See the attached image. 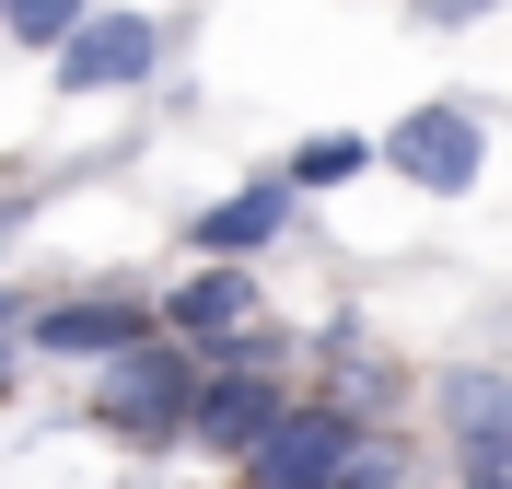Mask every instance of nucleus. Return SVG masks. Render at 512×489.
<instances>
[{"label":"nucleus","mask_w":512,"mask_h":489,"mask_svg":"<svg viewBox=\"0 0 512 489\" xmlns=\"http://www.w3.org/2000/svg\"><path fill=\"white\" fill-rule=\"evenodd\" d=\"M384 163H396L408 187H431V198H466L489 152H478V117H466V105H408V117L384 129Z\"/></svg>","instance_id":"obj_4"},{"label":"nucleus","mask_w":512,"mask_h":489,"mask_svg":"<svg viewBox=\"0 0 512 489\" xmlns=\"http://www.w3.org/2000/svg\"><path fill=\"white\" fill-rule=\"evenodd\" d=\"M152 59H163V35L140 12H82L59 35V94H128V82H152Z\"/></svg>","instance_id":"obj_5"},{"label":"nucleus","mask_w":512,"mask_h":489,"mask_svg":"<svg viewBox=\"0 0 512 489\" xmlns=\"http://www.w3.org/2000/svg\"><path fill=\"white\" fill-rule=\"evenodd\" d=\"M24 338L59 350V361H105V350H128V338H152V315H140V303H47Z\"/></svg>","instance_id":"obj_7"},{"label":"nucleus","mask_w":512,"mask_h":489,"mask_svg":"<svg viewBox=\"0 0 512 489\" xmlns=\"http://www.w3.org/2000/svg\"><path fill=\"white\" fill-rule=\"evenodd\" d=\"M478 489H512V478H478Z\"/></svg>","instance_id":"obj_17"},{"label":"nucleus","mask_w":512,"mask_h":489,"mask_svg":"<svg viewBox=\"0 0 512 489\" xmlns=\"http://www.w3.org/2000/svg\"><path fill=\"white\" fill-rule=\"evenodd\" d=\"M280 222H291V175H256V187H233L222 210H198V257H256Z\"/></svg>","instance_id":"obj_8"},{"label":"nucleus","mask_w":512,"mask_h":489,"mask_svg":"<svg viewBox=\"0 0 512 489\" xmlns=\"http://www.w3.org/2000/svg\"><path fill=\"white\" fill-rule=\"evenodd\" d=\"M443 420H454L466 478H512V373H454V385H443Z\"/></svg>","instance_id":"obj_6"},{"label":"nucleus","mask_w":512,"mask_h":489,"mask_svg":"<svg viewBox=\"0 0 512 489\" xmlns=\"http://www.w3.org/2000/svg\"><path fill=\"white\" fill-rule=\"evenodd\" d=\"M350 455H361V420H350V408H280V420L245 443V478L256 489H338Z\"/></svg>","instance_id":"obj_3"},{"label":"nucleus","mask_w":512,"mask_h":489,"mask_svg":"<svg viewBox=\"0 0 512 489\" xmlns=\"http://www.w3.org/2000/svg\"><path fill=\"white\" fill-rule=\"evenodd\" d=\"M0 326H24V292H0Z\"/></svg>","instance_id":"obj_15"},{"label":"nucleus","mask_w":512,"mask_h":489,"mask_svg":"<svg viewBox=\"0 0 512 489\" xmlns=\"http://www.w3.org/2000/svg\"><path fill=\"white\" fill-rule=\"evenodd\" d=\"M12 222H24V187H12V198H0V233H12Z\"/></svg>","instance_id":"obj_13"},{"label":"nucleus","mask_w":512,"mask_h":489,"mask_svg":"<svg viewBox=\"0 0 512 489\" xmlns=\"http://www.w3.org/2000/svg\"><path fill=\"white\" fill-rule=\"evenodd\" d=\"M361 163H373V140H350V129H326V140H303V152H291L280 175H291V198H315V187H350Z\"/></svg>","instance_id":"obj_10"},{"label":"nucleus","mask_w":512,"mask_h":489,"mask_svg":"<svg viewBox=\"0 0 512 489\" xmlns=\"http://www.w3.org/2000/svg\"><path fill=\"white\" fill-rule=\"evenodd\" d=\"M12 361H24V350H12V326H0V385H12Z\"/></svg>","instance_id":"obj_14"},{"label":"nucleus","mask_w":512,"mask_h":489,"mask_svg":"<svg viewBox=\"0 0 512 489\" xmlns=\"http://www.w3.org/2000/svg\"><path fill=\"white\" fill-rule=\"evenodd\" d=\"M233 326H256V280L245 268H198L187 292H175V338L210 350V338H233Z\"/></svg>","instance_id":"obj_9"},{"label":"nucleus","mask_w":512,"mask_h":489,"mask_svg":"<svg viewBox=\"0 0 512 489\" xmlns=\"http://www.w3.org/2000/svg\"><path fill=\"white\" fill-rule=\"evenodd\" d=\"M280 408L291 396H280V373H268V338H210V350H198V396H187V443L198 455H245Z\"/></svg>","instance_id":"obj_2"},{"label":"nucleus","mask_w":512,"mask_h":489,"mask_svg":"<svg viewBox=\"0 0 512 489\" xmlns=\"http://www.w3.org/2000/svg\"><path fill=\"white\" fill-rule=\"evenodd\" d=\"M338 489H408V455H396V443H373V431H361V455L338 466Z\"/></svg>","instance_id":"obj_12"},{"label":"nucleus","mask_w":512,"mask_h":489,"mask_svg":"<svg viewBox=\"0 0 512 489\" xmlns=\"http://www.w3.org/2000/svg\"><path fill=\"white\" fill-rule=\"evenodd\" d=\"M82 12H94V0H0V24L24 35V47H59V35L82 24Z\"/></svg>","instance_id":"obj_11"},{"label":"nucleus","mask_w":512,"mask_h":489,"mask_svg":"<svg viewBox=\"0 0 512 489\" xmlns=\"http://www.w3.org/2000/svg\"><path fill=\"white\" fill-rule=\"evenodd\" d=\"M443 12H489V0H443Z\"/></svg>","instance_id":"obj_16"},{"label":"nucleus","mask_w":512,"mask_h":489,"mask_svg":"<svg viewBox=\"0 0 512 489\" xmlns=\"http://www.w3.org/2000/svg\"><path fill=\"white\" fill-rule=\"evenodd\" d=\"M187 396H198V350L187 338H128V350H105L94 420L117 431V443H175V431H187Z\"/></svg>","instance_id":"obj_1"}]
</instances>
